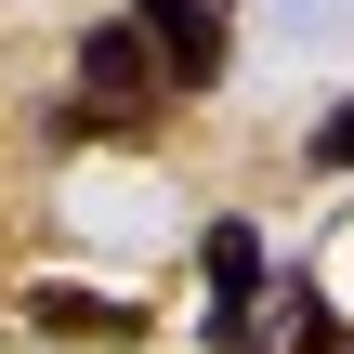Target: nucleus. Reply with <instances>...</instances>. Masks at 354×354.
I'll list each match as a JSON object with an SVG mask.
<instances>
[{"label":"nucleus","mask_w":354,"mask_h":354,"mask_svg":"<svg viewBox=\"0 0 354 354\" xmlns=\"http://www.w3.org/2000/svg\"><path fill=\"white\" fill-rule=\"evenodd\" d=\"M145 92H158L145 26H92V39H79V105H66L53 131H66V145H79V131H145V118H158Z\"/></svg>","instance_id":"1"},{"label":"nucleus","mask_w":354,"mask_h":354,"mask_svg":"<svg viewBox=\"0 0 354 354\" xmlns=\"http://www.w3.org/2000/svg\"><path fill=\"white\" fill-rule=\"evenodd\" d=\"M145 39H158V79L171 92H210L223 79V13L210 0H145Z\"/></svg>","instance_id":"2"},{"label":"nucleus","mask_w":354,"mask_h":354,"mask_svg":"<svg viewBox=\"0 0 354 354\" xmlns=\"http://www.w3.org/2000/svg\"><path fill=\"white\" fill-rule=\"evenodd\" d=\"M197 263H210V342H236V354H250V302H263V236H250V223H210V250H197Z\"/></svg>","instance_id":"3"},{"label":"nucleus","mask_w":354,"mask_h":354,"mask_svg":"<svg viewBox=\"0 0 354 354\" xmlns=\"http://www.w3.org/2000/svg\"><path fill=\"white\" fill-rule=\"evenodd\" d=\"M26 315H39V342H145V315L118 289H39Z\"/></svg>","instance_id":"4"},{"label":"nucleus","mask_w":354,"mask_h":354,"mask_svg":"<svg viewBox=\"0 0 354 354\" xmlns=\"http://www.w3.org/2000/svg\"><path fill=\"white\" fill-rule=\"evenodd\" d=\"M315 158H328V171H354V105L328 118V131H315Z\"/></svg>","instance_id":"5"}]
</instances>
